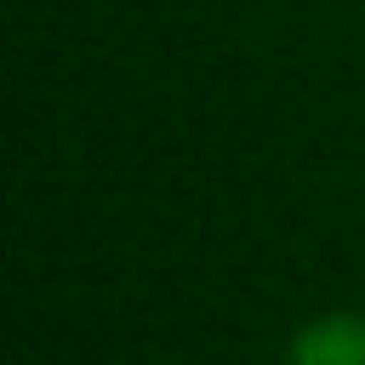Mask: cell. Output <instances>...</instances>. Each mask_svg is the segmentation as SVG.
I'll list each match as a JSON object with an SVG mask.
<instances>
[{"instance_id": "1", "label": "cell", "mask_w": 365, "mask_h": 365, "mask_svg": "<svg viewBox=\"0 0 365 365\" xmlns=\"http://www.w3.org/2000/svg\"><path fill=\"white\" fill-rule=\"evenodd\" d=\"M291 365H365V319L359 314H319L297 331Z\"/></svg>"}]
</instances>
